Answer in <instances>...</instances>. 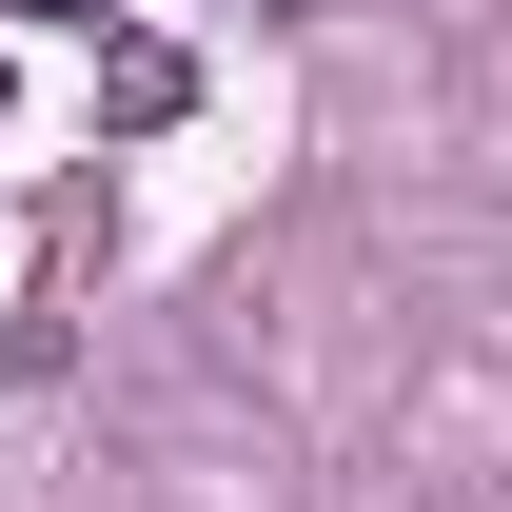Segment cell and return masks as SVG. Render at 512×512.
<instances>
[{"mask_svg":"<svg viewBox=\"0 0 512 512\" xmlns=\"http://www.w3.org/2000/svg\"><path fill=\"white\" fill-rule=\"evenodd\" d=\"M178 99H197V60H178V40H99V119H119V138H158Z\"/></svg>","mask_w":512,"mask_h":512,"instance_id":"1","label":"cell"},{"mask_svg":"<svg viewBox=\"0 0 512 512\" xmlns=\"http://www.w3.org/2000/svg\"><path fill=\"white\" fill-rule=\"evenodd\" d=\"M0 20H99V0H0Z\"/></svg>","mask_w":512,"mask_h":512,"instance_id":"2","label":"cell"}]
</instances>
